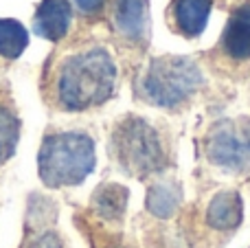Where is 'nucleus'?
Segmentation results:
<instances>
[{
  "label": "nucleus",
  "instance_id": "1a4fd4ad",
  "mask_svg": "<svg viewBox=\"0 0 250 248\" xmlns=\"http://www.w3.org/2000/svg\"><path fill=\"white\" fill-rule=\"evenodd\" d=\"M33 33L51 44H60L75 31V11L70 0H40L35 7Z\"/></svg>",
  "mask_w": 250,
  "mask_h": 248
},
{
  "label": "nucleus",
  "instance_id": "f257e3e1",
  "mask_svg": "<svg viewBox=\"0 0 250 248\" xmlns=\"http://www.w3.org/2000/svg\"><path fill=\"white\" fill-rule=\"evenodd\" d=\"M121 66L104 31H73L53 44L40 73V95L55 112L99 110L117 97Z\"/></svg>",
  "mask_w": 250,
  "mask_h": 248
},
{
  "label": "nucleus",
  "instance_id": "9b49d317",
  "mask_svg": "<svg viewBox=\"0 0 250 248\" xmlns=\"http://www.w3.org/2000/svg\"><path fill=\"white\" fill-rule=\"evenodd\" d=\"M22 132V119L18 112L11 83L0 79V167H4L18 152Z\"/></svg>",
  "mask_w": 250,
  "mask_h": 248
},
{
  "label": "nucleus",
  "instance_id": "f03ea898",
  "mask_svg": "<svg viewBox=\"0 0 250 248\" xmlns=\"http://www.w3.org/2000/svg\"><path fill=\"white\" fill-rule=\"evenodd\" d=\"M207 88V70L191 55H147L132 75L136 101L169 112L189 108Z\"/></svg>",
  "mask_w": 250,
  "mask_h": 248
},
{
  "label": "nucleus",
  "instance_id": "4468645a",
  "mask_svg": "<svg viewBox=\"0 0 250 248\" xmlns=\"http://www.w3.org/2000/svg\"><path fill=\"white\" fill-rule=\"evenodd\" d=\"M29 46V31L20 20L0 18V62L4 66L20 60Z\"/></svg>",
  "mask_w": 250,
  "mask_h": 248
},
{
  "label": "nucleus",
  "instance_id": "39448f33",
  "mask_svg": "<svg viewBox=\"0 0 250 248\" xmlns=\"http://www.w3.org/2000/svg\"><path fill=\"white\" fill-rule=\"evenodd\" d=\"M104 33L123 73L132 77L147 60L151 44L149 0H110Z\"/></svg>",
  "mask_w": 250,
  "mask_h": 248
},
{
  "label": "nucleus",
  "instance_id": "ddd939ff",
  "mask_svg": "<svg viewBox=\"0 0 250 248\" xmlns=\"http://www.w3.org/2000/svg\"><path fill=\"white\" fill-rule=\"evenodd\" d=\"M182 207V187L173 178H158L147 187L145 209L151 218L169 220Z\"/></svg>",
  "mask_w": 250,
  "mask_h": 248
},
{
  "label": "nucleus",
  "instance_id": "dca6fc26",
  "mask_svg": "<svg viewBox=\"0 0 250 248\" xmlns=\"http://www.w3.org/2000/svg\"><path fill=\"white\" fill-rule=\"evenodd\" d=\"M22 248H64V240L55 228H26V240Z\"/></svg>",
  "mask_w": 250,
  "mask_h": 248
},
{
  "label": "nucleus",
  "instance_id": "f3484780",
  "mask_svg": "<svg viewBox=\"0 0 250 248\" xmlns=\"http://www.w3.org/2000/svg\"><path fill=\"white\" fill-rule=\"evenodd\" d=\"M105 248H129V246H125V244H121V242H112V244H108Z\"/></svg>",
  "mask_w": 250,
  "mask_h": 248
},
{
  "label": "nucleus",
  "instance_id": "7ed1b4c3",
  "mask_svg": "<svg viewBox=\"0 0 250 248\" xmlns=\"http://www.w3.org/2000/svg\"><path fill=\"white\" fill-rule=\"evenodd\" d=\"M108 152L114 165L132 178L163 176L171 165V147L163 127L141 114H125L110 130Z\"/></svg>",
  "mask_w": 250,
  "mask_h": 248
},
{
  "label": "nucleus",
  "instance_id": "20e7f679",
  "mask_svg": "<svg viewBox=\"0 0 250 248\" xmlns=\"http://www.w3.org/2000/svg\"><path fill=\"white\" fill-rule=\"evenodd\" d=\"M97 167V141L83 127H53L38 152V176L44 187H79Z\"/></svg>",
  "mask_w": 250,
  "mask_h": 248
},
{
  "label": "nucleus",
  "instance_id": "6e6552de",
  "mask_svg": "<svg viewBox=\"0 0 250 248\" xmlns=\"http://www.w3.org/2000/svg\"><path fill=\"white\" fill-rule=\"evenodd\" d=\"M215 7V0H169L165 7V22L173 35L193 40L202 38L207 31L208 18Z\"/></svg>",
  "mask_w": 250,
  "mask_h": 248
},
{
  "label": "nucleus",
  "instance_id": "0eeeda50",
  "mask_svg": "<svg viewBox=\"0 0 250 248\" xmlns=\"http://www.w3.org/2000/svg\"><path fill=\"white\" fill-rule=\"evenodd\" d=\"M202 66L226 77H239L250 70V0H235L217 44L198 55Z\"/></svg>",
  "mask_w": 250,
  "mask_h": 248
},
{
  "label": "nucleus",
  "instance_id": "a211bd4d",
  "mask_svg": "<svg viewBox=\"0 0 250 248\" xmlns=\"http://www.w3.org/2000/svg\"><path fill=\"white\" fill-rule=\"evenodd\" d=\"M4 68V64H2V62H0V70H2Z\"/></svg>",
  "mask_w": 250,
  "mask_h": 248
},
{
  "label": "nucleus",
  "instance_id": "423d86ee",
  "mask_svg": "<svg viewBox=\"0 0 250 248\" xmlns=\"http://www.w3.org/2000/svg\"><path fill=\"white\" fill-rule=\"evenodd\" d=\"M202 154L211 167L235 178H250V117H224L211 123L202 139Z\"/></svg>",
  "mask_w": 250,
  "mask_h": 248
},
{
  "label": "nucleus",
  "instance_id": "f8f14e48",
  "mask_svg": "<svg viewBox=\"0 0 250 248\" xmlns=\"http://www.w3.org/2000/svg\"><path fill=\"white\" fill-rule=\"evenodd\" d=\"M129 189L119 183H101L92 191L90 211L97 220L105 224H121L127 211Z\"/></svg>",
  "mask_w": 250,
  "mask_h": 248
},
{
  "label": "nucleus",
  "instance_id": "2eb2a0df",
  "mask_svg": "<svg viewBox=\"0 0 250 248\" xmlns=\"http://www.w3.org/2000/svg\"><path fill=\"white\" fill-rule=\"evenodd\" d=\"M110 0H70L75 11V31H104Z\"/></svg>",
  "mask_w": 250,
  "mask_h": 248
},
{
  "label": "nucleus",
  "instance_id": "9d476101",
  "mask_svg": "<svg viewBox=\"0 0 250 248\" xmlns=\"http://www.w3.org/2000/svg\"><path fill=\"white\" fill-rule=\"evenodd\" d=\"M244 220V200L237 189H220L204 209V224L215 233H233Z\"/></svg>",
  "mask_w": 250,
  "mask_h": 248
}]
</instances>
